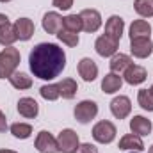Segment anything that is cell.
Wrapping results in <instances>:
<instances>
[{
	"instance_id": "1",
	"label": "cell",
	"mask_w": 153,
	"mask_h": 153,
	"mask_svg": "<svg viewBox=\"0 0 153 153\" xmlns=\"http://www.w3.org/2000/svg\"><path fill=\"white\" fill-rule=\"evenodd\" d=\"M29 68L41 80H53L66 68V53L55 43H39L29 55Z\"/></svg>"
},
{
	"instance_id": "2",
	"label": "cell",
	"mask_w": 153,
	"mask_h": 153,
	"mask_svg": "<svg viewBox=\"0 0 153 153\" xmlns=\"http://www.w3.org/2000/svg\"><path fill=\"white\" fill-rule=\"evenodd\" d=\"M20 64V50L14 46H4L0 52V78H9Z\"/></svg>"
},
{
	"instance_id": "3",
	"label": "cell",
	"mask_w": 153,
	"mask_h": 153,
	"mask_svg": "<svg viewBox=\"0 0 153 153\" xmlns=\"http://www.w3.org/2000/svg\"><path fill=\"white\" fill-rule=\"evenodd\" d=\"M93 137H94V141L96 143H100V144H109V143H112L116 137V126L114 123H111V121H98L94 126H93Z\"/></svg>"
},
{
	"instance_id": "4",
	"label": "cell",
	"mask_w": 153,
	"mask_h": 153,
	"mask_svg": "<svg viewBox=\"0 0 153 153\" xmlns=\"http://www.w3.org/2000/svg\"><path fill=\"white\" fill-rule=\"evenodd\" d=\"M80 141H78V134L71 128H66L59 134L57 137V146H59V152L62 153H75L78 148Z\"/></svg>"
},
{
	"instance_id": "5",
	"label": "cell",
	"mask_w": 153,
	"mask_h": 153,
	"mask_svg": "<svg viewBox=\"0 0 153 153\" xmlns=\"http://www.w3.org/2000/svg\"><path fill=\"white\" fill-rule=\"evenodd\" d=\"M73 114H75V119L78 123L85 125V123H89L91 119L96 117V114H98V105L94 102H91V100H82L80 103H76Z\"/></svg>"
},
{
	"instance_id": "6",
	"label": "cell",
	"mask_w": 153,
	"mask_h": 153,
	"mask_svg": "<svg viewBox=\"0 0 153 153\" xmlns=\"http://www.w3.org/2000/svg\"><path fill=\"white\" fill-rule=\"evenodd\" d=\"M80 18H82V30L89 34L96 32L102 27V14L96 9H84L80 13Z\"/></svg>"
},
{
	"instance_id": "7",
	"label": "cell",
	"mask_w": 153,
	"mask_h": 153,
	"mask_svg": "<svg viewBox=\"0 0 153 153\" xmlns=\"http://www.w3.org/2000/svg\"><path fill=\"white\" fill-rule=\"evenodd\" d=\"M34 146H36V150H38L39 153H59L57 139H55L50 132H46V130H43V132L38 134Z\"/></svg>"
},
{
	"instance_id": "8",
	"label": "cell",
	"mask_w": 153,
	"mask_h": 153,
	"mask_svg": "<svg viewBox=\"0 0 153 153\" xmlns=\"http://www.w3.org/2000/svg\"><path fill=\"white\" fill-rule=\"evenodd\" d=\"M130 52L137 59H146L153 52V43L150 38H137L130 39Z\"/></svg>"
},
{
	"instance_id": "9",
	"label": "cell",
	"mask_w": 153,
	"mask_h": 153,
	"mask_svg": "<svg viewBox=\"0 0 153 153\" xmlns=\"http://www.w3.org/2000/svg\"><path fill=\"white\" fill-rule=\"evenodd\" d=\"M117 45H119V41H116V39L103 34V36H100V38L96 39L94 48H96L98 55H102V57H112L114 53H117Z\"/></svg>"
},
{
	"instance_id": "10",
	"label": "cell",
	"mask_w": 153,
	"mask_h": 153,
	"mask_svg": "<svg viewBox=\"0 0 153 153\" xmlns=\"http://www.w3.org/2000/svg\"><path fill=\"white\" fill-rule=\"evenodd\" d=\"M132 111V102L128 96H116L111 102V112L117 119H125Z\"/></svg>"
},
{
	"instance_id": "11",
	"label": "cell",
	"mask_w": 153,
	"mask_h": 153,
	"mask_svg": "<svg viewBox=\"0 0 153 153\" xmlns=\"http://www.w3.org/2000/svg\"><path fill=\"white\" fill-rule=\"evenodd\" d=\"M123 30H125V22H123L121 16L114 14V16H111V18L105 22V36L119 41L121 36H123Z\"/></svg>"
},
{
	"instance_id": "12",
	"label": "cell",
	"mask_w": 153,
	"mask_h": 153,
	"mask_svg": "<svg viewBox=\"0 0 153 153\" xmlns=\"http://www.w3.org/2000/svg\"><path fill=\"white\" fill-rule=\"evenodd\" d=\"M146 70L143 68V66H139V64H130L128 68H126V71L123 73V78L130 84V85H139V84H143L144 80H146Z\"/></svg>"
},
{
	"instance_id": "13",
	"label": "cell",
	"mask_w": 153,
	"mask_h": 153,
	"mask_svg": "<svg viewBox=\"0 0 153 153\" xmlns=\"http://www.w3.org/2000/svg\"><path fill=\"white\" fill-rule=\"evenodd\" d=\"M18 112L27 117V119H34L39 114V105L38 102L30 96H25V98H20L18 100Z\"/></svg>"
},
{
	"instance_id": "14",
	"label": "cell",
	"mask_w": 153,
	"mask_h": 153,
	"mask_svg": "<svg viewBox=\"0 0 153 153\" xmlns=\"http://www.w3.org/2000/svg\"><path fill=\"white\" fill-rule=\"evenodd\" d=\"M78 75L82 76L85 82H93L98 76V66H96V62L93 59H89V57L80 59V62H78Z\"/></svg>"
},
{
	"instance_id": "15",
	"label": "cell",
	"mask_w": 153,
	"mask_h": 153,
	"mask_svg": "<svg viewBox=\"0 0 153 153\" xmlns=\"http://www.w3.org/2000/svg\"><path fill=\"white\" fill-rule=\"evenodd\" d=\"M43 29L48 34H59V30L62 29V16L55 11H50L43 16Z\"/></svg>"
},
{
	"instance_id": "16",
	"label": "cell",
	"mask_w": 153,
	"mask_h": 153,
	"mask_svg": "<svg viewBox=\"0 0 153 153\" xmlns=\"http://www.w3.org/2000/svg\"><path fill=\"white\" fill-rule=\"evenodd\" d=\"M152 121L146 119L144 116H134L130 119V130L132 134L139 135V137H144V135H150L152 134Z\"/></svg>"
},
{
	"instance_id": "17",
	"label": "cell",
	"mask_w": 153,
	"mask_h": 153,
	"mask_svg": "<svg viewBox=\"0 0 153 153\" xmlns=\"http://www.w3.org/2000/svg\"><path fill=\"white\" fill-rule=\"evenodd\" d=\"M14 30L20 41H29L34 36V22L29 18H18L14 22Z\"/></svg>"
},
{
	"instance_id": "18",
	"label": "cell",
	"mask_w": 153,
	"mask_h": 153,
	"mask_svg": "<svg viewBox=\"0 0 153 153\" xmlns=\"http://www.w3.org/2000/svg\"><path fill=\"white\" fill-rule=\"evenodd\" d=\"M119 150H128V152H143L144 150V143L139 135L135 134H126L119 139V144H117Z\"/></svg>"
},
{
	"instance_id": "19",
	"label": "cell",
	"mask_w": 153,
	"mask_h": 153,
	"mask_svg": "<svg viewBox=\"0 0 153 153\" xmlns=\"http://www.w3.org/2000/svg\"><path fill=\"white\" fill-rule=\"evenodd\" d=\"M130 64H134V62H132L130 55H126V53H114V55L111 57V62H109L111 71L116 73V75H123Z\"/></svg>"
},
{
	"instance_id": "20",
	"label": "cell",
	"mask_w": 153,
	"mask_h": 153,
	"mask_svg": "<svg viewBox=\"0 0 153 153\" xmlns=\"http://www.w3.org/2000/svg\"><path fill=\"white\" fill-rule=\"evenodd\" d=\"M121 85H123V78L119 75H116V73H107V75L103 76V80H102V91L105 93V94H114L117 93L119 89H121Z\"/></svg>"
},
{
	"instance_id": "21",
	"label": "cell",
	"mask_w": 153,
	"mask_h": 153,
	"mask_svg": "<svg viewBox=\"0 0 153 153\" xmlns=\"http://www.w3.org/2000/svg\"><path fill=\"white\" fill-rule=\"evenodd\" d=\"M150 34H152V25L146 20H135L130 25V39L150 38Z\"/></svg>"
},
{
	"instance_id": "22",
	"label": "cell",
	"mask_w": 153,
	"mask_h": 153,
	"mask_svg": "<svg viewBox=\"0 0 153 153\" xmlns=\"http://www.w3.org/2000/svg\"><path fill=\"white\" fill-rule=\"evenodd\" d=\"M9 82H11L13 87H16V89H20V91L32 87V78L27 75V73H23V71H14L13 75L9 76Z\"/></svg>"
},
{
	"instance_id": "23",
	"label": "cell",
	"mask_w": 153,
	"mask_h": 153,
	"mask_svg": "<svg viewBox=\"0 0 153 153\" xmlns=\"http://www.w3.org/2000/svg\"><path fill=\"white\" fill-rule=\"evenodd\" d=\"M76 91H78V85H76V82L73 78H62V80L59 82V93H61V96H62L64 100L75 98Z\"/></svg>"
},
{
	"instance_id": "24",
	"label": "cell",
	"mask_w": 153,
	"mask_h": 153,
	"mask_svg": "<svg viewBox=\"0 0 153 153\" xmlns=\"http://www.w3.org/2000/svg\"><path fill=\"white\" fill-rule=\"evenodd\" d=\"M16 39H18V36H16L14 25L5 23V25L0 27V45L2 46H13Z\"/></svg>"
},
{
	"instance_id": "25",
	"label": "cell",
	"mask_w": 153,
	"mask_h": 153,
	"mask_svg": "<svg viewBox=\"0 0 153 153\" xmlns=\"http://www.w3.org/2000/svg\"><path fill=\"white\" fill-rule=\"evenodd\" d=\"M9 130L16 139H29L32 135V126L29 123H13Z\"/></svg>"
},
{
	"instance_id": "26",
	"label": "cell",
	"mask_w": 153,
	"mask_h": 153,
	"mask_svg": "<svg viewBox=\"0 0 153 153\" xmlns=\"http://www.w3.org/2000/svg\"><path fill=\"white\" fill-rule=\"evenodd\" d=\"M62 29L78 34L82 30V18H80V14H68V16H64L62 18Z\"/></svg>"
},
{
	"instance_id": "27",
	"label": "cell",
	"mask_w": 153,
	"mask_h": 153,
	"mask_svg": "<svg viewBox=\"0 0 153 153\" xmlns=\"http://www.w3.org/2000/svg\"><path fill=\"white\" fill-rule=\"evenodd\" d=\"M134 9L139 16L143 18H152L153 16V0H135Z\"/></svg>"
},
{
	"instance_id": "28",
	"label": "cell",
	"mask_w": 153,
	"mask_h": 153,
	"mask_svg": "<svg viewBox=\"0 0 153 153\" xmlns=\"http://www.w3.org/2000/svg\"><path fill=\"white\" fill-rule=\"evenodd\" d=\"M137 102H139V105H141L144 111L153 112V94H152L150 89H141V91L137 93Z\"/></svg>"
},
{
	"instance_id": "29",
	"label": "cell",
	"mask_w": 153,
	"mask_h": 153,
	"mask_svg": "<svg viewBox=\"0 0 153 153\" xmlns=\"http://www.w3.org/2000/svg\"><path fill=\"white\" fill-rule=\"evenodd\" d=\"M39 94H41L45 100H48V102H55V100L61 96V93H59V84H46V85H43V87L39 89Z\"/></svg>"
},
{
	"instance_id": "30",
	"label": "cell",
	"mask_w": 153,
	"mask_h": 153,
	"mask_svg": "<svg viewBox=\"0 0 153 153\" xmlns=\"http://www.w3.org/2000/svg\"><path fill=\"white\" fill-rule=\"evenodd\" d=\"M57 38H59V41H62L68 46H76L78 45V34L71 32V30H66V29H61L59 34H57Z\"/></svg>"
},
{
	"instance_id": "31",
	"label": "cell",
	"mask_w": 153,
	"mask_h": 153,
	"mask_svg": "<svg viewBox=\"0 0 153 153\" xmlns=\"http://www.w3.org/2000/svg\"><path fill=\"white\" fill-rule=\"evenodd\" d=\"M75 153H98V148L91 143H84V144H78Z\"/></svg>"
},
{
	"instance_id": "32",
	"label": "cell",
	"mask_w": 153,
	"mask_h": 153,
	"mask_svg": "<svg viewBox=\"0 0 153 153\" xmlns=\"http://www.w3.org/2000/svg\"><path fill=\"white\" fill-rule=\"evenodd\" d=\"M52 4L57 7V9H62V11H68L71 5H73V0H52Z\"/></svg>"
},
{
	"instance_id": "33",
	"label": "cell",
	"mask_w": 153,
	"mask_h": 153,
	"mask_svg": "<svg viewBox=\"0 0 153 153\" xmlns=\"http://www.w3.org/2000/svg\"><path fill=\"white\" fill-rule=\"evenodd\" d=\"M7 130V119H5V114L0 111V132H5Z\"/></svg>"
},
{
	"instance_id": "34",
	"label": "cell",
	"mask_w": 153,
	"mask_h": 153,
	"mask_svg": "<svg viewBox=\"0 0 153 153\" xmlns=\"http://www.w3.org/2000/svg\"><path fill=\"white\" fill-rule=\"evenodd\" d=\"M5 23H9V18H7L5 14H2V13H0V27H2V25H5Z\"/></svg>"
},
{
	"instance_id": "35",
	"label": "cell",
	"mask_w": 153,
	"mask_h": 153,
	"mask_svg": "<svg viewBox=\"0 0 153 153\" xmlns=\"http://www.w3.org/2000/svg\"><path fill=\"white\" fill-rule=\"evenodd\" d=\"M0 153H16V152H13V150H0Z\"/></svg>"
},
{
	"instance_id": "36",
	"label": "cell",
	"mask_w": 153,
	"mask_h": 153,
	"mask_svg": "<svg viewBox=\"0 0 153 153\" xmlns=\"http://www.w3.org/2000/svg\"><path fill=\"white\" fill-rule=\"evenodd\" d=\"M148 153H153V146H150V150H148Z\"/></svg>"
},
{
	"instance_id": "37",
	"label": "cell",
	"mask_w": 153,
	"mask_h": 153,
	"mask_svg": "<svg viewBox=\"0 0 153 153\" xmlns=\"http://www.w3.org/2000/svg\"><path fill=\"white\" fill-rule=\"evenodd\" d=\"M0 2H2V4H5V2H11V0H0Z\"/></svg>"
},
{
	"instance_id": "38",
	"label": "cell",
	"mask_w": 153,
	"mask_h": 153,
	"mask_svg": "<svg viewBox=\"0 0 153 153\" xmlns=\"http://www.w3.org/2000/svg\"><path fill=\"white\" fill-rule=\"evenodd\" d=\"M150 91H152V94H153V85H152V87H150Z\"/></svg>"
},
{
	"instance_id": "39",
	"label": "cell",
	"mask_w": 153,
	"mask_h": 153,
	"mask_svg": "<svg viewBox=\"0 0 153 153\" xmlns=\"http://www.w3.org/2000/svg\"><path fill=\"white\" fill-rule=\"evenodd\" d=\"M132 153H141V152H132Z\"/></svg>"
}]
</instances>
